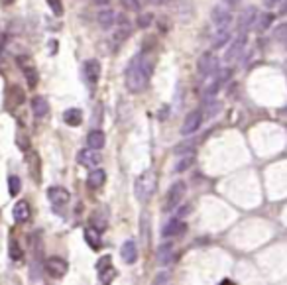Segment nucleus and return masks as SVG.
<instances>
[{"label":"nucleus","mask_w":287,"mask_h":285,"mask_svg":"<svg viewBox=\"0 0 287 285\" xmlns=\"http://www.w3.org/2000/svg\"><path fill=\"white\" fill-rule=\"evenodd\" d=\"M153 75V59L148 55H136L126 69V87L130 92H142Z\"/></svg>","instance_id":"f257e3e1"},{"label":"nucleus","mask_w":287,"mask_h":285,"mask_svg":"<svg viewBox=\"0 0 287 285\" xmlns=\"http://www.w3.org/2000/svg\"><path fill=\"white\" fill-rule=\"evenodd\" d=\"M156 187H158V175H156V171L148 169L134 183V195H136L138 201L148 203L153 197V193H156Z\"/></svg>","instance_id":"f03ea898"},{"label":"nucleus","mask_w":287,"mask_h":285,"mask_svg":"<svg viewBox=\"0 0 287 285\" xmlns=\"http://www.w3.org/2000/svg\"><path fill=\"white\" fill-rule=\"evenodd\" d=\"M246 43H248V32H240L236 38L230 41V45H228V50H226V53H225L226 63H234L236 59H240L244 50H246Z\"/></svg>","instance_id":"7ed1b4c3"},{"label":"nucleus","mask_w":287,"mask_h":285,"mask_svg":"<svg viewBox=\"0 0 287 285\" xmlns=\"http://www.w3.org/2000/svg\"><path fill=\"white\" fill-rule=\"evenodd\" d=\"M187 193V185L183 181H175L169 191H167V197H165V210H171V208H177L181 205L183 197Z\"/></svg>","instance_id":"20e7f679"},{"label":"nucleus","mask_w":287,"mask_h":285,"mask_svg":"<svg viewBox=\"0 0 287 285\" xmlns=\"http://www.w3.org/2000/svg\"><path fill=\"white\" fill-rule=\"evenodd\" d=\"M197 69L203 77H212L218 71V57L212 52L201 53L199 61H197Z\"/></svg>","instance_id":"39448f33"},{"label":"nucleus","mask_w":287,"mask_h":285,"mask_svg":"<svg viewBox=\"0 0 287 285\" xmlns=\"http://www.w3.org/2000/svg\"><path fill=\"white\" fill-rule=\"evenodd\" d=\"M46 273L50 275V277H55V279H59L63 277L65 273L69 272V264L65 262L63 258H50L46 259Z\"/></svg>","instance_id":"423d86ee"},{"label":"nucleus","mask_w":287,"mask_h":285,"mask_svg":"<svg viewBox=\"0 0 287 285\" xmlns=\"http://www.w3.org/2000/svg\"><path fill=\"white\" fill-rule=\"evenodd\" d=\"M201 122H203V112L201 110H191L185 120H183V126H181V134L183 136H191L201 128Z\"/></svg>","instance_id":"0eeeda50"},{"label":"nucleus","mask_w":287,"mask_h":285,"mask_svg":"<svg viewBox=\"0 0 287 285\" xmlns=\"http://www.w3.org/2000/svg\"><path fill=\"white\" fill-rule=\"evenodd\" d=\"M100 159L102 156L99 154V150H95V148H87V150H81L79 154H77V161L81 163V165H85V168H99Z\"/></svg>","instance_id":"6e6552de"},{"label":"nucleus","mask_w":287,"mask_h":285,"mask_svg":"<svg viewBox=\"0 0 287 285\" xmlns=\"http://www.w3.org/2000/svg\"><path fill=\"white\" fill-rule=\"evenodd\" d=\"M46 195H48V201H50L53 207H61V205H67L71 201V193L65 187H59V185L50 187Z\"/></svg>","instance_id":"1a4fd4ad"},{"label":"nucleus","mask_w":287,"mask_h":285,"mask_svg":"<svg viewBox=\"0 0 287 285\" xmlns=\"http://www.w3.org/2000/svg\"><path fill=\"white\" fill-rule=\"evenodd\" d=\"M187 232V224L181 221V219H171L165 226L162 228L163 238H175V236H183Z\"/></svg>","instance_id":"9d476101"},{"label":"nucleus","mask_w":287,"mask_h":285,"mask_svg":"<svg viewBox=\"0 0 287 285\" xmlns=\"http://www.w3.org/2000/svg\"><path fill=\"white\" fill-rule=\"evenodd\" d=\"M211 18L212 22H214V26L218 28H228L230 24V20H232V12H230V8L228 6H214L211 12Z\"/></svg>","instance_id":"9b49d317"},{"label":"nucleus","mask_w":287,"mask_h":285,"mask_svg":"<svg viewBox=\"0 0 287 285\" xmlns=\"http://www.w3.org/2000/svg\"><path fill=\"white\" fill-rule=\"evenodd\" d=\"M256 20H258V10L254 6L244 8V12H240V16H238V28H240V32H248L250 28H254Z\"/></svg>","instance_id":"f8f14e48"},{"label":"nucleus","mask_w":287,"mask_h":285,"mask_svg":"<svg viewBox=\"0 0 287 285\" xmlns=\"http://www.w3.org/2000/svg\"><path fill=\"white\" fill-rule=\"evenodd\" d=\"M83 77L89 85H95L100 77V63L99 59H87L83 63Z\"/></svg>","instance_id":"ddd939ff"},{"label":"nucleus","mask_w":287,"mask_h":285,"mask_svg":"<svg viewBox=\"0 0 287 285\" xmlns=\"http://www.w3.org/2000/svg\"><path fill=\"white\" fill-rule=\"evenodd\" d=\"M18 65H20V69L24 71V77H26V81H28V85L34 89V87L38 85V71L34 69V65L30 63L28 57H18Z\"/></svg>","instance_id":"4468645a"},{"label":"nucleus","mask_w":287,"mask_h":285,"mask_svg":"<svg viewBox=\"0 0 287 285\" xmlns=\"http://www.w3.org/2000/svg\"><path fill=\"white\" fill-rule=\"evenodd\" d=\"M30 217H32V208L28 205V201H18L14 205V221L18 224H24L30 221Z\"/></svg>","instance_id":"2eb2a0df"},{"label":"nucleus","mask_w":287,"mask_h":285,"mask_svg":"<svg viewBox=\"0 0 287 285\" xmlns=\"http://www.w3.org/2000/svg\"><path fill=\"white\" fill-rule=\"evenodd\" d=\"M120 256L124 259L126 264H136L138 259V246L134 240H126L122 248H120Z\"/></svg>","instance_id":"dca6fc26"},{"label":"nucleus","mask_w":287,"mask_h":285,"mask_svg":"<svg viewBox=\"0 0 287 285\" xmlns=\"http://www.w3.org/2000/svg\"><path fill=\"white\" fill-rule=\"evenodd\" d=\"M48 112H50V104L46 101V97L36 94V97L32 99V114L36 118H43Z\"/></svg>","instance_id":"f3484780"},{"label":"nucleus","mask_w":287,"mask_h":285,"mask_svg":"<svg viewBox=\"0 0 287 285\" xmlns=\"http://www.w3.org/2000/svg\"><path fill=\"white\" fill-rule=\"evenodd\" d=\"M158 262L162 266H169L173 262V244L171 242L160 244V248H158Z\"/></svg>","instance_id":"a211bd4d"},{"label":"nucleus","mask_w":287,"mask_h":285,"mask_svg":"<svg viewBox=\"0 0 287 285\" xmlns=\"http://www.w3.org/2000/svg\"><path fill=\"white\" fill-rule=\"evenodd\" d=\"M104 181H106V173H104V169H99V168L93 169L87 177V185L91 189H99V187L104 185Z\"/></svg>","instance_id":"6ab92c4d"},{"label":"nucleus","mask_w":287,"mask_h":285,"mask_svg":"<svg viewBox=\"0 0 287 285\" xmlns=\"http://www.w3.org/2000/svg\"><path fill=\"white\" fill-rule=\"evenodd\" d=\"M87 144H89V148L102 150V148H104V144H106V136H104V132H102V130H93V132H89Z\"/></svg>","instance_id":"aec40b11"},{"label":"nucleus","mask_w":287,"mask_h":285,"mask_svg":"<svg viewBox=\"0 0 287 285\" xmlns=\"http://www.w3.org/2000/svg\"><path fill=\"white\" fill-rule=\"evenodd\" d=\"M63 122L67 126H79L83 122V112L79 108H69V110L63 112Z\"/></svg>","instance_id":"412c9836"},{"label":"nucleus","mask_w":287,"mask_h":285,"mask_svg":"<svg viewBox=\"0 0 287 285\" xmlns=\"http://www.w3.org/2000/svg\"><path fill=\"white\" fill-rule=\"evenodd\" d=\"M97 22L100 24V28L108 30V28H113L114 22H116V14H114V10H100L99 16H97Z\"/></svg>","instance_id":"4be33fe9"},{"label":"nucleus","mask_w":287,"mask_h":285,"mask_svg":"<svg viewBox=\"0 0 287 285\" xmlns=\"http://www.w3.org/2000/svg\"><path fill=\"white\" fill-rule=\"evenodd\" d=\"M189 154H195V142L193 140H185V142L177 144L173 148V156L175 157H183Z\"/></svg>","instance_id":"5701e85b"},{"label":"nucleus","mask_w":287,"mask_h":285,"mask_svg":"<svg viewBox=\"0 0 287 285\" xmlns=\"http://www.w3.org/2000/svg\"><path fill=\"white\" fill-rule=\"evenodd\" d=\"M85 240H87V244L93 248V250H100V246H102V240H100V232H99V230H95L93 226H91L87 232H85Z\"/></svg>","instance_id":"b1692460"},{"label":"nucleus","mask_w":287,"mask_h":285,"mask_svg":"<svg viewBox=\"0 0 287 285\" xmlns=\"http://www.w3.org/2000/svg\"><path fill=\"white\" fill-rule=\"evenodd\" d=\"M223 85H225V83H223L220 79H218V77H214V79H212V81H211V83H209V85L205 87V91H203V97H205L207 101H211L212 97H214V94L218 92V89H220Z\"/></svg>","instance_id":"393cba45"},{"label":"nucleus","mask_w":287,"mask_h":285,"mask_svg":"<svg viewBox=\"0 0 287 285\" xmlns=\"http://www.w3.org/2000/svg\"><path fill=\"white\" fill-rule=\"evenodd\" d=\"M89 222H91V226H93L95 230H99V232H102V230L106 228V217H104L102 212H99V210H95V212L91 215Z\"/></svg>","instance_id":"a878e982"},{"label":"nucleus","mask_w":287,"mask_h":285,"mask_svg":"<svg viewBox=\"0 0 287 285\" xmlns=\"http://www.w3.org/2000/svg\"><path fill=\"white\" fill-rule=\"evenodd\" d=\"M230 39V32H228V28H218V34L214 36V39H212V48L214 50H218V48H223V45H226V41Z\"/></svg>","instance_id":"bb28decb"},{"label":"nucleus","mask_w":287,"mask_h":285,"mask_svg":"<svg viewBox=\"0 0 287 285\" xmlns=\"http://www.w3.org/2000/svg\"><path fill=\"white\" fill-rule=\"evenodd\" d=\"M193 163H195V154H189V156H183L177 163H175V171L177 173H181V171H187V169L193 168Z\"/></svg>","instance_id":"cd10ccee"},{"label":"nucleus","mask_w":287,"mask_h":285,"mask_svg":"<svg viewBox=\"0 0 287 285\" xmlns=\"http://www.w3.org/2000/svg\"><path fill=\"white\" fill-rule=\"evenodd\" d=\"M272 22H274V14L266 12L262 16H258V20H256V28L260 30V32H266L268 28L272 26Z\"/></svg>","instance_id":"c85d7f7f"},{"label":"nucleus","mask_w":287,"mask_h":285,"mask_svg":"<svg viewBox=\"0 0 287 285\" xmlns=\"http://www.w3.org/2000/svg\"><path fill=\"white\" fill-rule=\"evenodd\" d=\"M8 254H10V259H14V262H20L22 259V248H20V244L16 242V240H10V248H8Z\"/></svg>","instance_id":"c756f323"},{"label":"nucleus","mask_w":287,"mask_h":285,"mask_svg":"<svg viewBox=\"0 0 287 285\" xmlns=\"http://www.w3.org/2000/svg\"><path fill=\"white\" fill-rule=\"evenodd\" d=\"M8 191H10L12 197H18V193L22 191V181H20V177L12 175V177L8 179Z\"/></svg>","instance_id":"7c9ffc66"},{"label":"nucleus","mask_w":287,"mask_h":285,"mask_svg":"<svg viewBox=\"0 0 287 285\" xmlns=\"http://www.w3.org/2000/svg\"><path fill=\"white\" fill-rule=\"evenodd\" d=\"M114 275H116V270H114L113 266H108L106 270H102V272H99L100 283H111V281L114 279Z\"/></svg>","instance_id":"2f4dec72"},{"label":"nucleus","mask_w":287,"mask_h":285,"mask_svg":"<svg viewBox=\"0 0 287 285\" xmlns=\"http://www.w3.org/2000/svg\"><path fill=\"white\" fill-rule=\"evenodd\" d=\"M48 2V6L51 8V12L55 14V16H61L63 14V2L61 0H46Z\"/></svg>","instance_id":"473e14b6"},{"label":"nucleus","mask_w":287,"mask_h":285,"mask_svg":"<svg viewBox=\"0 0 287 285\" xmlns=\"http://www.w3.org/2000/svg\"><path fill=\"white\" fill-rule=\"evenodd\" d=\"M274 38L279 39V41H283V43H287V24H281V26L275 28Z\"/></svg>","instance_id":"72a5a7b5"},{"label":"nucleus","mask_w":287,"mask_h":285,"mask_svg":"<svg viewBox=\"0 0 287 285\" xmlns=\"http://www.w3.org/2000/svg\"><path fill=\"white\" fill-rule=\"evenodd\" d=\"M122 8H126L128 12H138L140 10V2L138 0H120Z\"/></svg>","instance_id":"f704fd0d"},{"label":"nucleus","mask_w":287,"mask_h":285,"mask_svg":"<svg viewBox=\"0 0 287 285\" xmlns=\"http://www.w3.org/2000/svg\"><path fill=\"white\" fill-rule=\"evenodd\" d=\"M111 262H113V258H111V256H102V258L97 262V272H102V270H106L108 266H113Z\"/></svg>","instance_id":"c9c22d12"},{"label":"nucleus","mask_w":287,"mask_h":285,"mask_svg":"<svg viewBox=\"0 0 287 285\" xmlns=\"http://www.w3.org/2000/svg\"><path fill=\"white\" fill-rule=\"evenodd\" d=\"M151 22V14H142L140 18H138V28H148Z\"/></svg>","instance_id":"e433bc0d"},{"label":"nucleus","mask_w":287,"mask_h":285,"mask_svg":"<svg viewBox=\"0 0 287 285\" xmlns=\"http://www.w3.org/2000/svg\"><path fill=\"white\" fill-rule=\"evenodd\" d=\"M207 106H209V112H205V114H203V116H207V118L214 116V114L220 110V104L218 103H211V104H207Z\"/></svg>","instance_id":"4c0bfd02"},{"label":"nucleus","mask_w":287,"mask_h":285,"mask_svg":"<svg viewBox=\"0 0 287 285\" xmlns=\"http://www.w3.org/2000/svg\"><path fill=\"white\" fill-rule=\"evenodd\" d=\"M191 210H193V207H191V205H185V207L177 208V212H175V215H177V219H183V217H187Z\"/></svg>","instance_id":"58836bf2"},{"label":"nucleus","mask_w":287,"mask_h":285,"mask_svg":"<svg viewBox=\"0 0 287 285\" xmlns=\"http://www.w3.org/2000/svg\"><path fill=\"white\" fill-rule=\"evenodd\" d=\"M167 281H169V275L167 273H158L156 279H153V283H167Z\"/></svg>","instance_id":"ea45409f"},{"label":"nucleus","mask_w":287,"mask_h":285,"mask_svg":"<svg viewBox=\"0 0 287 285\" xmlns=\"http://www.w3.org/2000/svg\"><path fill=\"white\" fill-rule=\"evenodd\" d=\"M279 2H281V0H263V6H266V8H274Z\"/></svg>","instance_id":"a19ab883"},{"label":"nucleus","mask_w":287,"mask_h":285,"mask_svg":"<svg viewBox=\"0 0 287 285\" xmlns=\"http://www.w3.org/2000/svg\"><path fill=\"white\" fill-rule=\"evenodd\" d=\"M223 2H225L226 6H228V8H232V6H236L238 2H240V0H223Z\"/></svg>","instance_id":"79ce46f5"},{"label":"nucleus","mask_w":287,"mask_h":285,"mask_svg":"<svg viewBox=\"0 0 287 285\" xmlns=\"http://www.w3.org/2000/svg\"><path fill=\"white\" fill-rule=\"evenodd\" d=\"M93 2H95V4H99V6H104V4H108L111 0H93Z\"/></svg>","instance_id":"37998d69"},{"label":"nucleus","mask_w":287,"mask_h":285,"mask_svg":"<svg viewBox=\"0 0 287 285\" xmlns=\"http://www.w3.org/2000/svg\"><path fill=\"white\" fill-rule=\"evenodd\" d=\"M287 12V0H283V4H281V14Z\"/></svg>","instance_id":"c03bdc74"},{"label":"nucleus","mask_w":287,"mask_h":285,"mask_svg":"<svg viewBox=\"0 0 287 285\" xmlns=\"http://www.w3.org/2000/svg\"><path fill=\"white\" fill-rule=\"evenodd\" d=\"M2 48H4V38L0 36V52H2Z\"/></svg>","instance_id":"a18cd8bd"},{"label":"nucleus","mask_w":287,"mask_h":285,"mask_svg":"<svg viewBox=\"0 0 287 285\" xmlns=\"http://www.w3.org/2000/svg\"><path fill=\"white\" fill-rule=\"evenodd\" d=\"M153 2H158V4H165V2H169V0H153Z\"/></svg>","instance_id":"49530a36"},{"label":"nucleus","mask_w":287,"mask_h":285,"mask_svg":"<svg viewBox=\"0 0 287 285\" xmlns=\"http://www.w3.org/2000/svg\"><path fill=\"white\" fill-rule=\"evenodd\" d=\"M2 2H4V4H12L14 0H2Z\"/></svg>","instance_id":"de8ad7c7"}]
</instances>
